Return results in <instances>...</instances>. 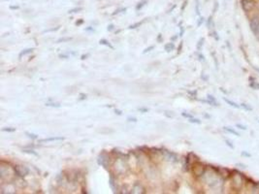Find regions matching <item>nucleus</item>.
<instances>
[{
	"label": "nucleus",
	"instance_id": "412c9836",
	"mask_svg": "<svg viewBox=\"0 0 259 194\" xmlns=\"http://www.w3.org/2000/svg\"><path fill=\"white\" fill-rule=\"evenodd\" d=\"M16 130H17V128H15V127H4V128H2L3 132H15Z\"/></svg>",
	"mask_w": 259,
	"mask_h": 194
},
{
	"label": "nucleus",
	"instance_id": "dca6fc26",
	"mask_svg": "<svg viewBox=\"0 0 259 194\" xmlns=\"http://www.w3.org/2000/svg\"><path fill=\"white\" fill-rule=\"evenodd\" d=\"M23 152H25V154H33L35 156H38V154H37L36 151H34L33 150H28V148H23L22 150Z\"/></svg>",
	"mask_w": 259,
	"mask_h": 194
},
{
	"label": "nucleus",
	"instance_id": "9b49d317",
	"mask_svg": "<svg viewBox=\"0 0 259 194\" xmlns=\"http://www.w3.org/2000/svg\"><path fill=\"white\" fill-rule=\"evenodd\" d=\"M99 43H100V45H103V46H107V47H109L110 49H115L113 45L111 44L108 40H106V39H101V40L99 41Z\"/></svg>",
	"mask_w": 259,
	"mask_h": 194
},
{
	"label": "nucleus",
	"instance_id": "4c0bfd02",
	"mask_svg": "<svg viewBox=\"0 0 259 194\" xmlns=\"http://www.w3.org/2000/svg\"><path fill=\"white\" fill-rule=\"evenodd\" d=\"M114 28H115V25L113 23H111V24H109V25H108V27H107V30H108V31H113Z\"/></svg>",
	"mask_w": 259,
	"mask_h": 194
},
{
	"label": "nucleus",
	"instance_id": "5701e85b",
	"mask_svg": "<svg viewBox=\"0 0 259 194\" xmlns=\"http://www.w3.org/2000/svg\"><path fill=\"white\" fill-rule=\"evenodd\" d=\"M195 11H196V15H197V16H200V3H199V0H196Z\"/></svg>",
	"mask_w": 259,
	"mask_h": 194
},
{
	"label": "nucleus",
	"instance_id": "a19ab883",
	"mask_svg": "<svg viewBox=\"0 0 259 194\" xmlns=\"http://www.w3.org/2000/svg\"><path fill=\"white\" fill-rule=\"evenodd\" d=\"M80 96L81 97L79 98V100H85V99H86V95H85V94H84V93H81Z\"/></svg>",
	"mask_w": 259,
	"mask_h": 194
},
{
	"label": "nucleus",
	"instance_id": "f257e3e1",
	"mask_svg": "<svg viewBox=\"0 0 259 194\" xmlns=\"http://www.w3.org/2000/svg\"><path fill=\"white\" fill-rule=\"evenodd\" d=\"M14 172L16 176L19 177V178H23L29 174V169L25 166H22V165H16L14 166Z\"/></svg>",
	"mask_w": 259,
	"mask_h": 194
},
{
	"label": "nucleus",
	"instance_id": "b1692460",
	"mask_svg": "<svg viewBox=\"0 0 259 194\" xmlns=\"http://www.w3.org/2000/svg\"><path fill=\"white\" fill-rule=\"evenodd\" d=\"M207 26L208 28H211V26H213V16H209L208 19V22H207Z\"/></svg>",
	"mask_w": 259,
	"mask_h": 194
},
{
	"label": "nucleus",
	"instance_id": "6e6d98bb",
	"mask_svg": "<svg viewBox=\"0 0 259 194\" xmlns=\"http://www.w3.org/2000/svg\"><path fill=\"white\" fill-rule=\"evenodd\" d=\"M178 37H179V35H176V36H174V37H172V38H171V41H175L177 38H178Z\"/></svg>",
	"mask_w": 259,
	"mask_h": 194
},
{
	"label": "nucleus",
	"instance_id": "e433bc0d",
	"mask_svg": "<svg viewBox=\"0 0 259 194\" xmlns=\"http://www.w3.org/2000/svg\"><path fill=\"white\" fill-rule=\"evenodd\" d=\"M156 41H157V43H161L162 41H163V39H162V34H161V33H159V34H158L157 39H156Z\"/></svg>",
	"mask_w": 259,
	"mask_h": 194
},
{
	"label": "nucleus",
	"instance_id": "09e8293b",
	"mask_svg": "<svg viewBox=\"0 0 259 194\" xmlns=\"http://www.w3.org/2000/svg\"><path fill=\"white\" fill-rule=\"evenodd\" d=\"M198 57H199V60H201V61L205 60V56L203 55H201V53H198Z\"/></svg>",
	"mask_w": 259,
	"mask_h": 194
},
{
	"label": "nucleus",
	"instance_id": "6e6552de",
	"mask_svg": "<svg viewBox=\"0 0 259 194\" xmlns=\"http://www.w3.org/2000/svg\"><path fill=\"white\" fill-rule=\"evenodd\" d=\"M223 100H224L226 103H227L228 105H230L231 107H233V108H236V109H240V108H241V106L238 105L236 102H234V101H232V100H230V99H228V98L223 97Z\"/></svg>",
	"mask_w": 259,
	"mask_h": 194
},
{
	"label": "nucleus",
	"instance_id": "de8ad7c7",
	"mask_svg": "<svg viewBox=\"0 0 259 194\" xmlns=\"http://www.w3.org/2000/svg\"><path fill=\"white\" fill-rule=\"evenodd\" d=\"M182 49H183V42H180V47L178 48V55H180V52H182Z\"/></svg>",
	"mask_w": 259,
	"mask_h": 194
},
{
	"label": "nucleus",
	"instance_id": "58836bf2",
	"mask_svg": "<svg viewBox=\"0 0 259 194\" xmlns=\"http://www.w3.org/2000/svg\"><path fill=\"white\" fill-rule=\"evenodd\" d=\"M85 31H88V32H94V31H95V29H94V28L91 27V26L85 27Z\"/></svg>",
	"mask_w": 259,
	"mask_h": 194
},
{
	"label": "nucleus",
	"instance_id": "3c124183",
	"mask_svg": "<svg viewBox=\"0 0 259 194\" xmlns=\"http://www.w3.org/2000/svg\"><path fill=\"white\" fill-rule=\"evenodd\" d=\"M242 155H243V156H248V157H250V154H248L246 151H243V152H242Z\"/></svg>",
	"mask_w": 259,
	"mask_h": 194
},
{
	"label": "nucleus",
	"instance_id": "aec40b11",
	"mask_svg": "<svg viewBox=\"0 0 259 194\" xmlns=\"http://www.w3.org/2000/svg\"><path fill=\"white\" fill-rule=\"evenodd\" d=\"M203 44H204V38H200V40L198 41V44H197V49H198V51H201V49L203 47Z\"/></svg>",
	"mask_w": 259,
	"mask_h": 194
},
{
	"label": "nucleus",
	"instance_id": "4468645a",
	"mask_svg": "<svg viewBox=\"0 0 259 194\" xmlns=\"http://www.w3.org/2000/svg\"><path fill=\"white\" fill-rule=\"evenodd\" d=\"M109 184H110V185H111V187H112V189H114V191L116 192V187H115V179H114V177H113L112 174H111V176H110Z\"/></svg>",
	"mask_w": 259,
	"mask_h": 194
},
{
	"label": "nucleus",
	"instance_id": "72a5a7b5",
	"mask_svg": "<svg viewBox=\"0 0 259 194\" xmlns=\"http://www.w3.org/2000/svg\"><path fill=\"white\" fill-rule=\"evenodd\" d=\"M236 127H238V128L242 129V130H246V125H243V124H240V123H237Z\"/></svg>",
	"mask_w": 259,
	"mask_h": 194
},
{
	"label": "nucleus",
	"instance_id": "f8f14e48",
	"mask_svg": "<svg viewBox=\"0 0 259 194\" xmlns=\"http://www.w3.org/2000/svg\"><path fill=\"white\" fill-rule=\"evenodd\" d=\"M147 3V0H142L141 2H139V3L137 4V5H136V8H135V9H136V11L141 10L142 8H143L144 6H145Z\"/></svg>",
	"mask_w": 259,
	"mask_h": 194
},
{
	"label": "nucleus",
	"instance_id": "0eeeda50",
	"mask_svg": "<svg viewBox=\"0 0 259 194\" xmlns=\"http://www.w3.org/2000/svg\"><path fill=\"white\" fill-rule=\"evenodd\" d=\"M33 51H34V49H33V48H28V49H22V51L20 52H19V59L22 58V57L23 55H28V53L33 52Z\"/></svg>",
	"mask_w": 259,
	"mask_h": 194
},
{
	"label": "nucleus",
	"instance_id": "5fc2aeb1",
	"mask_svg": "<svg viewBox=\"0 0 259 194\" xmlns=\"http://www.w3.org/2000/svg\"><path fill=\"white\" fill-rule=\"evenodd\" d=\"M186 4H187V2L186 1H184L183 2V7H182V12L184 10V8H186Z\"/></svg>",
	"mask_w": 259,
	"mask_h": 194
},
{
	"label": "nucleus",
	"instance_id": "79ce46f5",
	"mask_svg": "<svg viewBox=\"0 0 259 194\" xmlns=\"http://www.w3.org/2000/svg\"><path fill=\"white\" fill-rule=\"evenodd\" d=\"M183 33H184V27L180 26V32L179 36H180V37H183Z\"/></svg>",
	"mask_w": 259,
	"mask_h": 194
},
{
	"label": "nucleus",
	"instance_id": "7c9ffc66",
	"mask_svg": "<svg viewBox=\"0 0 259 194\" xmlns=\"http://www.w3.org/2000/svg\"><path fill=\"white\" fill-rule=\"evenodd\" d=\"M182 115L183 117H184V118H193V115H190V114H188V113H186V112H183V113H182Z\"/></svg>",
	"mask_w": 259,
	"mask_h": 194
},
{
	"label": "nucleus",
	"instance_id": "7ed1b4c3",
	"mask_svg": "<svg viewBox=\"0 0 259 194\" xmlns=\"http://www.w3.org/2000/svg\"><path fill=\"white\" fill-rule=\"evenodd\" d=\"M241 4H242V8L243 10L246 13H249L252 10V8L254 7V1L253 0H241Z\"/></svg>",
	"mask_w": 259,
	"mask_h": 194
},
{
	"label": "nucleus",
	"instance_id": "ea45409f",
	"mask_svg": "<svg viewBox=\"0 0 259 194\" xmlns=\"http://www.w3.org/2000/svg\"><path fill=\"white\" fill-rule=\"evenodd\" d=\"M115 114L118 115H122V111L118 110V109H115Z\"/></svg>",
	"mask_w": 259,
	"mask_h": 194
},
{
	"label": "nucleus",
	"instance_id": "4be33fe9",
	"mask_svg": "<svg viewBox=\"0 0 259 194\" xmlns=\"http://www.w3.org/2000/svg\"><path fill=\"white\" fill-rule=\"evenodd\" d=\"M249 86L253 89H259V84H257L256 82H249Z\"/></svg>",
	"mask_w": 259,
	"mask_h": 194
},
{
	"label": "nucleus",
	"instance_id": "a878e982",
	"mask_svg": "<svg viewBox=\"0 0 259 194\" xmlns=\"http://www.w3.org/2000/svg\"><path fill=\"white\" fill-rule=\"evenodd\" d=\"M188 121L191 122V123H196V124H201V121H200V119H198V118H189V121Z\"/></svg>",
	"mask_w": 259,
	"mask_h": 194
},
{
	"label": "nucleus",
	"instance_id": "473e14b6",
	"mask_svg": "<svg viewBox=\"0 0 259 194\" xmlns=\"http://www.w3.org/2000/svg\"><path fill=\"white\" fill-rule=\"evenodd\" d=\"M204 22H205V19L203 18V16H201V18L199 19V20H198V22H197V26L200 27V26H201V24H202Z\"/></svg>",
	"mask_w": 259,
	"mask_h": 194
},
{
	"label": "nucleus",
	"instance_id": "f03ea898",
	"mask_svg": "<svg viewBox=\"0 0 259 194\" xmlns=\"http://www.w3.org/2000/svg\"><path fill=\"white\" fill-rule=\"evenodd\" d=\"M249 27L256 36H259V16H254L249 22Z\"/></svg>",
	"mask_w": 259,
	"mask_h": 194
},
{
	"label": "nucleus",
	"instance_id": "603ef678",
	"mask_svg": "<svg viewBox=\"0 0 259 194\" xmlns=\"http://www.w3.org/2000/svg\"><path fill=\"white\" fill-rule=\"evenodd\" d=\"M60 58H69V55H59Z\"/></svg>",
	"mask_w": 259,
	"mask_h": 194
},
{
	"label": "nucleus",
	"instance_id": "c03bdc74",
	"mask_svg": "<svg viewBox=\"0 0 259 194\" xmlns=\"http://www.w3.org/2000/svg\"><path fill=\"white\" fill-rule=\"evenodd\" d=\"M83 23H84V19H80V20H77L75 24L77 26H79V25H81V24H83Z\"/></svg>",
	"mask_w": 259,
	"mask_h": 194
},
{
	"label": "nucleus",
	"instance_id": "bf43d9fd",
	"mask_svg": "<svg viewBox=\"0 0 259 194\" xmlns=\"http://www.w3.org/2000/svg\"></svg>",
	"mask_w": 259,
	"mask_h": 194
},
{
	"label": "nucleus",
	"instance_id": "864d4df0",
	"mask_svg": "<svg viewBox=\"0 0 259 194\" xmlns=\"http://www.w3.org/2000/svg\"><path fill=\"white\" fill-rule=\"evenodd\" d=\"M217 8H219V4L216 2V3H215V7H213V13H216V11Z\"/></svg>",
	"mask_w": 259,
	"mask_h": 194
},
{
	"label": "nucleus",
	"instance_id": "cd10ccee",
	"mask_svg": "<svg viewBox=\"0 0 259 194\" xmlns=\"http://www.w3.org/2000/svg\"><path fill=\"white\" fill-rule=\"evenodd\" d=\"M126 11V8H120V9H118V10H116L113 13V16H116V15H118V14H120V13H121V12H125Z\"/></svg>",
	"mask_w": 259,
	"mask_h": 194
},
{
	"label": "nucleus",
	"instance_id": "c85d7f7f",
	"mask_svg": "<svg viewBox=\"0 0 259 194\" xmlns=\"http://www.w3.org/2000/svg\"><path fill=\"white\" fill-rule=\"evenodd\" d=\"M187 93L189 94L190 97H194V98H196V96H197V90H194V91H190V90H188Z\"/></svg>",
	"mask_w": 259,
	"mask_h": 194
},
{
	"label": "nucleus",
	"instance_id": "a211bd4d",
	"mask_svg": "<svg viewBox=\"0 0 259 194\" xmlns=\"http://www.w3.org/2000/svg\"><path fill=\"white\" fill-rule=\"evenodd\" d=\"M82 10H83V8H82V7H77V8H74V9L69 10L68 14H74V13H78V12H80V11H82Z\"/></svg>",
	"mask_w": 259,
	"mask_h": 194
},
{
	"label": "nucleus",
	"instance_id": "ddd939ff",
	"mask_svg": "<svg viewBox=\"0 0 259 194\" xmlns=\"http://www.w3.org/2000/svg\"><path fill=\"white\" fill-rule=\"evenodd\" d=\"M207 98H208L211 102H213V106H215V107H217V106H219V103L216 102V98L213 97V95H211V94H208V95H207Z\"/></svg>",
	"mask_w": 259,
	"mask_h": 194
},
{
	"label": "nucleus",
	"instance_id": "39448f33",
	"mask_svg": "<svg viewBox=\"0 0 259 194\" xmlns=\"http://www.w3.org/2000/svg\"><path fill=\"white\" fill-rule=\"evenodd\" d=\"M65 138L61 137V136H55V137H50L39 140V143H48V142H53V141H63Z\"/></svg>",
	"mask_w": 259,
	"mask_h": 194
},
{
	"label": "nucleus",
	"instance_id": "393cba45",
	"mask_svg": "<svg viewBox=\"0 0 259 194\" xmlns=\"http://www.w3.org/2000/svg\"><path fill=\"white\" fill-rule=\"evenodd\" d=\"M72 38L71 37H65V38H60L56 41V43H61V42H68V41H70Z\"/></svg>",
	"mask_w": 259,
	"mask_h": 194
},
{
	"label": "nucleus",
	"instance_id": "f3484780",
	"mask_svg": "<svg viewBox=\"0 0 259 194\" xmlns=\"http://www.w3.org/2000/svg\"><path fill=\"white\" fill-rule=\"evenodd\" d=\"M25 135L27 136L28 138H30L32 140H37L38 139V135L33 134V133H29V132H25Z\"/></svg>",
	"mask_w": 259,
	"mask_h": 194
},
{
	"label": "nucleus",
	"instance_id": "4d7b16f0",
	"mask_svg": "<svg viewBox=\"0 0 259 194\" xmlns=\"http://www.w3.org/2000/svg\"><path fill=\"white\" fill-rule=\"evenodd\" d=\"M175 8H176V5H174V6H173V7L171 8V9L169 10V13H170V12H172L173 10H174V9H175Z\"/></svg>",
	"mask_w": 259,
	"mask_h": 194
},
{
	"label": "nucleus",
	"instance_id": "37998d69",
	"mask_svg": "<svg viewBox=\"0 0 259 194\" xmlns=\"http://www.w3.org/2000/svg\"><path fill=\"white\" fill-rule=\"evenodd\" d=\"M212 36L215 37V39H216V41H219V37L217 36V33H216V31H213V35H212Z\"/></svg>",
	"mask_w": 259,
	"mask_h": 194
},
{
	"label": "nucleus",
	"instance_id": "c756f323",
	"mask_svg": "<svg viewBox=\"0 0 259 194\" xmlns=\"http://www.w3.org/2000/svg\"><path fill=\"white\" fill-rule=\"evenodd\" d=\"M154 49V46H150L149 48H147V49H144V52H143V53H147V52H151L153 51V49Z\"/></svg>",
	"mask_w": 259,
	"mask_h": 194
},
{
	"label": "nucleus",
	"instance_id": "8fccbe9b",
	"mask_svg": "<svg viewBox=\"0 0 259 194\" xmlns=\"http://www.w3.org/2000/svg\"><path fill=\"white\" fill-rule=\"evenodd\" d=\"M19 6H10V10H19Z\"/></svg>",
	"mask_w": 259,
	"mask_h": 194
},
{
	"label": "nucleus",
	"instance_id": "9d476101",
	"mask_svg": "<svg viewBox=\"0 0 259 194\" xmlns=\"http://www.w3.org/2000/svg\"><path fill=\"white\" fill-rule=\"evenodd\" d=\"M223 129H224V131L228 132V133H231L233 135H235V136H237V137H239V136H240V133H238L235 129L231 128V127H223Z\"/></svg>",
	"mask_w": 259,
	"mask_h": 194
},
{
	"label": "nucleus",
	"instance_id": "20e7f679",
	"mask_svg": "<svg viewBox=\"0 0 259 194\" xmlns=\"http://www.w3.org/2000/svg\"><path fill=\"white\" fill-rule=\"evenodd\" d=\"M193 173H194L195 176H197V177L203 176L204 173H205V167H204V165L201 164V163L195 164L194 167H193Z\"/></svg>",
	"mask_w": 259,
	"mask_h": 194
},
{
	"label": "nucleus",
	"instance_id": "c9c22d12",
	"mask_svg": "<svg viewBox=\"0 0 259 194\" xmlns=\"http://www.w3.org/2000/svg\"><path fill=\"white\" fill-rule=\"evenodd\" d=\"M138 110H139V112H140V113H143V114H144V113H147V112H149V109H147V108H143V107H142V108H139Z\"/></svg>",
	"mask_w": 259,
	"mask_h": 194
},
{
	"label": "nucleus",
	"instance_id": "423d86ee",
	"mask_svg": "<svg viewBox=\"0 0 259 194\" xmlns=\"http://www.w3.org/2000/svg\"><path fill=\"white\" fill-rule=\"evenodd\" d=\"M146 189H145V187H143V185L140 184V183H135L134 184V185H133V193H145L146 191Z\"/></svg>",
	"mask_w": 259,
	"mask_h": 194
},
{
	"label": "nucleus",
	"instance_id": "2eb2a0df",
	"mask_svg": "<svg viewBox=\"0 0 259 194\" xmlns=\"http://www.w3.org/2000/svg\"><path fill=\"white\" fill-rule=\"evenodd\" d=\"M144 22H145V20H143V22H136V23H134V24H131V25L128 26V28H129V29H135V28L141 26L142 24L144 23Z\"/></svg>",
	"mask_w": 259,
	"mask_h": 194
},
{
	"label": "nucleus",
	"instance_id": "6ab92c4d",
	"mask_svg": "<svg viewBox=\"0 0 259 194\" xmlns=\"http://www.w3.org/2000/svg\"><path fill=\"white\" fill-rule=\"evenodd\" d=\"M47 107H55V108H60L61 105L59 103H46Z\"/></svg>",
	"mask_w": 259,
	"mask_h": 194
},
{
	"label": "nucleus",
	"instance_id": "13d9d810",
	"mask_svg": "<svg viewBox=\"0 0 259 194\" xmlns=\"http://www.w3.org/2000/svg\"><path fill=\"white\" fill-rule=\"evenodd\" d=\"M254 69H255V70H256V71H257V72L259 73V68H257V67H254Z\"/></svg>",
	"mask_w": 259,
	"mask_h": 194
},
{
	"label": "nucleus",
	"instance_id": "f704fd0d",
	"mask_svg": "<svg viewBox=\"0 0 259 194\" xmlns=\"http://www.w3.org/2000/svg\"><path fill=\"white\" fill-rule=\"evenodd\" d=\"M127 121L129 122H137V118L134 117H128L127 118Z\"/></svg>",
	"mask_w": 259,
	"mask_h": 194
},
{
	"label": "nucleus",
	"instance_id": "a18cd8bd",
	"mask_svg": "<svg viewBox=\"0 0 259 194\" xmlns=\"http://www.w3.org/2000/svg\"><path fill=\"white\" fill-rule=\"evenodd\" d=\"M88 56H89V53H86V55H83L81 56V59H82V60H85V59L88 58Z\"/></svg>",
	"mask_w": 259,
	"mask_h": 194
},
{
	"label": "nucleus",
	"instance_id": "49530a36",
	"mask_svg": "<svg viewBox=\"0 0 259 194\" xmlns=\"http://www.w3.org/2000/svg\"><path fill=\"white\" fill-rule=\"evenodd\" d=\"M59 27H56V28H52V29H48V30H45L44 32H52V31H56L58 30Z\"/></svg>",
	"mask_w": 259,
	"mask_h": 194
},
{
	"label": "nucleus",
	"instance_id": "1a4fd4ad",
	"mask_svg": "<svg viewBox=\"0 0 259 194\" xmlns=\"http://www.w3.org/2000/svg\"><path fill=\"white\" fill-rule=\"evenodd\" d=\"M164 49H165L167 52H170L171 51H173V49H175V44L173 42L167 43L165 46H164Z\"/></svg>",
	"mask_w": 259,
	"mask_h": 194
},
{
	"label": "nucleus",
	"instance_id": "2f4dec72",
	"mask_svg": "<svg viewBox=\"0 0 259 194\" xmlns=\"http://www.w3.org/2000/svg\"><path fill=\"white\" fill-rule=\"evenodd\" d=\"M225 144L226 145H227L230 148H231V150H234V146H233V144L231 143L229 141V140H225Z\"/></svg>",
	"mask_w": 259,
	"mask_h": 194
},
{
	"label": "nucleus",
	"instance_id": "bb28decb",
	"mask_svg": "<svg viewBox=\"0 0 259 194\" xmlns=\"http://www.w3.org/2000/svg\"><path fill=\"white\" fill-rule=\"evenodd\" d=\"M241 108H244L246 111H252V107H249L248 104H245V103H242V104H241Z\"/></svg>",
	"mask_w": 259,
	"mask_h": 194
}]
</instances>
